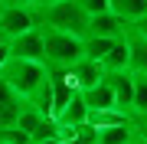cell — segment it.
<instances>
[{"mask_svg":"<svg viewBox=\"0 0 147 144\" xmlns=\"http://www.w3.org/2000/svg\"><path fill=\"white\" fill-rule=\"evenodd\" d=\"M33 26H36V7H3V13H0V33L7 39L20 36V33H26Z\"/></svg>","mask_w":147,"mask_h":144,"instance_id":"4","label":"cell"},{"mask_svg":"<svg viewBox=\"0 0 147 144\" xmlns=\"http://www.w3.org/2000/svg\"><path fill=\"white\" fill-rule=\"evenodd\" d=\"M0 79L20 98H30L49 79V69H46V62H33V59H7V66L0 69Z\"/></svg>","mask_w":147,"mask_h":144,"instance_id":"3","label":"cell"},{"mask_svg":"<svg viewBox=\"0 0 147 144\" xmlns=\"http://www.w3.org/2000/svg\"><path fill=\"white\" fill-rule=\"evenodd\" d=\"M134 138H137L134 121H127V124H115V128H101V131H98V144H131Z\"/></svg>","mask_w":147,"mask_h":144,"instance_id":"14","label":"cell"},{"mask_svg":"<svg viewBox=\"0 0 147 144\" xmlns=\"http://www.w3.org/2000/svg\"><path fill=\"white\" fill-rule=\"evenodd\" d=\"M7 53H10V59H33V62H42V33H39V26H33L26 33H20V36L7 39Z\"/></svg>","mask_w":147,"mask_h":144,"instance_id":"5","label":"cell"},{"mask_svg":"<svg viewBox=\"0 0 147 144\" xmlns=\"http://www.w3.org/2000/svg\"><path fill=\"white\" fill-rule=\"evenodd\" d=\"M3 7H7V0H0V13H3Z\"/></svg>","mask_w":147,"mask_h":144,"instance_id":"23","label":"cell"},{"mask_svg":"<svg viewBox=\"0 0 147 144\" xmlns=\"http://www.w3.org/2000/svg\"><path fill=\"white\" fill-rule=\"evenodd\" d=\"M3 43H7V36H3V33H0V46H3Z\"/></svg>","mask_w":147,"mask_h":144,"instance_id":"22","label":"cell"},{"mask_svg":"<svg viewBox=\"0 0 147 144\" xmlns=\"http://www.w3.org/2000/svg\"><path fill=\"white\" fill-rule=\"evenodd\" d=\"M124 46H127V69L147 75V39L127 30L124 33Z\"/></svg>","mask_w":147,"mask_h":144,"instance_id":"11","label":"cell"},{"mask_svg":"<svg viewBox=\"0 0 147 144\" xmlns=\"http://www.w3.org/2000/svg\"><path fill=\"white\" fill-rule=\"evenodd\" d=\"M82 101L88 105V112H101V108H115V92H111L108 79L95 82V85H88L85 92H79Z\"/></svg>","mask_w":147,"mask_h":144,"instance_id":"10","label":"cell"},{"mask_svg":"<svg viewBox=\"0 0 147 144\" xmlns=\"http://www.w3.org/2000/svg\"><path fill=\"white\" fill-rule=\"evenodd\" d=\"M108 10L118 13L124 23H131L141 13H147V0H108Z\"/></svg>","mask_w":147,"mask_h":144,"instance_id":"15","label":"cell"},{"mask_svg":"<svg viewBox=\"0 0 147 144\" xmlns=\"http://www.w3.org/2000/svg\"><path fill=\"white\" fill-rule=\"evenodd\" d=\"M127 30L147 39V13H141V16H137V20H131V23H127Z\"/></svg>","mask_w":147,"mask_h":144,"instance_id":"20","label":"cell"},{"mask_svg":"<svg viewBox=\"0 0 147 144\" xmlns=\"http://www.w3.org/2000/svg\"><path fill=\"white\" fill-rule=\"evenodd\" d=\"M124 33H127V23L121 20L118 13L105 10V13H95V16H88V20H85V33H82V36H105V39H118V36H124Z\"/></svg>","mask_w":147,"mask_h":144,"instance_id":"6","label":"cell"},{"mask_svg":"<svg viewBox=\"0 0 147 144\" xmlns=\"http://www.w3.org/2000/svg\"><path fill=\"white\" fill-rule=\"evenodd\" d=\"M65 75H69V82L75 85V92H85L88 85H95V82H101L105 79V66L98 62V59H79V62H72L65 69Z\"/></svg>","mask_w":147,"mask_h":144,"instance_id":"7","label":"cell"},{"mask_svg":"<svg viewBox=\"0 0 147 144\" xmlns=\"http://www.w3.org/2000/svg\"><path fill=\"white\" fill-rule=\"evenodd\" d=\"M53 118H56V124H59V128H82V124L88 121V105H85L82 95L75 92V95L69 98V101L59 108Z\"/></svg>","mask_w":147,"mask_h":144,"instance_id":"9","label":"cell"},{"mask_svg":"<svg viewBox=\"0 0 147 144\" xmlns=\"http://www.w3.org/2000/svg\"><path fill=\"white\" fill-rule=\"evenodd\" d=\"M131 144H141V134H137V138H134V141H131Z\"/></svg>","mask_w":147,"mask_h":144,"instance_id":"24","label":"cell"},{"mask_svg":"<svg viewBox=\"0 0 147 144\" xmlns=\"http://www.w3.org/2000/svg\"><path fill=\"white\" fill-rule=\"evenodd\" d=\"M0 144H30V134L20 131L16 124H3L0 128Z\"/></svg>","mask_w":147,"mask_h":144,"instance_id":"18","label":"cell"},{"mask_svg":"<svg viewBox=\"0 0 147 144\" xmlns=\"http://www.w3.org/2000/svg\"><path fill=\"white\" fill-rule=\"evenodd\" d=\"M127 121H134V118H127V115H121L118 108H101V112H88V128L95 131H101V128H115V124H127Z\"/></svg>","mask_w":147,"mask_h":144,"instance_id":"12","label":"cell"},{"mask_svg":"<svg viewBox=\"0 0 147 144\" xmlns=\"http://www.w3.org/2000/svg\"><path fill=\"white\" fill-rule=\"evenodd\" d=\"M105 79H108L111 92H115V108H118L121 115L134 118V108H131V95H134V85H131V69H124V72H105Z\"/></svg>","mask_w":147,"mask_h":144,"instance_id":"8","label":"cell"},{"mask_svg":"<svg viewBox=\"0 0 147 144\" xmlns=\"http://www.w3.org/2000/svg\"><path fill=\"white\" fill-rule=\"evenodd\" d=\"M39 33H42V62H46V69H69L72 62L82 59V36L62 33V30H46V26H39Z\"/></svg>","mask_w":147,"mask_h":144,"instance_id":"1","label":"cell"},{"mask_svg":"<svg viewBox=\"0 0 147 144\" xmlns=\"http://www.w3.org/2000/svg\"><path fill=\"white\" fill-rule=\"evenodd\" d=\"M131 85H134V95H131V108H134V118L147 112V75L144 72H131Z\"/></svg>","mask_w":147,"mask_h":144,"instance_id":"16","label":"cell"},{"mask_svg":"<svg viewBox=\"0 0 147 144\" xmlns=\"http://www.w3.org/2000/svg\"><path fill=\"white\" fill-rule=\"evenodd\" d=\"M101 66H105V72H124L127 69V46H124V36H118L111 49L105 56H101Z\"/></svg>","mask_w":147,"mask_h":144,"instance_id":"13","label":"cell"},{"mask_svg":"<svg viewBox=\"0 0 147 144\" xmlns=\"http://www.w3.org/2000/svg\"><path fill=\"white\" fill-rule=\"evenodd\" d=\"M7 59H10V53H7V43H3V46H0V69L7 66Z\"/></svg>","mask_w":147,"mask_h":144,"instance_id":"21","label":"cell"},{"mask_svg":"<svg viewBox=\"0 0 147 144\" xmlns=\"http://www.w3.org/2000/svg\"><path fill=\"white\" fill-rule=\"evenodd\" d=\"M85 20L88 16L75 7V0H46L36 7V26H46V30H62V33L82 36Z\"/></svg>","mask_w":147,"mask_h":144,"instance_id":"2","label":"cell"},{"mask_svg":"<svg viewBox=\"0 0 147 144\" xmlns=\"http://www.w3.org/2000/svg\"><path fill=\"white\" fill-rule=\"evenodd\" d=\"M75 7H79L85 16H95V13H105L108 10V0H75Z\"/></svg>","mask_w":147,"mask_h":144,"instance_id":"19","label":"cell"},{"mask_svg":"<svg viewBox=\"0 0 147 144\" xmlns=\"http://www.w3.org/2000/svg\"><path fill=\"white\" fill-rule=\"evenodd\" d=\"M59 144H98V131L88 128V124H82V128H75L72 138H62Z\"/></svg>","mask_w":147,"mask_h":144,"instance_id":"17","label":"cell"}]
</instances>
